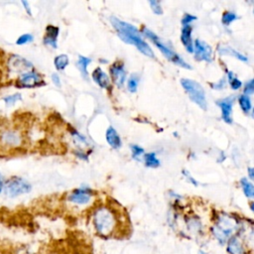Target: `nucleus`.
I'll return each mask as SVG.
<instances>
[{
    "label": "nucleus",
    "mask_w": 254,
    "mask_h": 254,
    "mask_svg": "<svg viewBox=\"0 0 254 254\" xmlns=\"http://www.w3.org/2000/svg\"><path fill=\"white\" fill-rule=\"evenodd\" d=\"M186 223H187L188 229L193 233H199L202 229V225L199 219H197L196 217H190L186 219Z\"/></svg>",
    "instance_id": "412c9836"
},
{
    "label": "nucleus",
    "mask_w": 254,
    "mask_h": 254,
    "mask_svg": "<svg viewBox=\"0 0 254 254\" xmlns=\"http://www.w3.org/2000/svg\"><path fill=\"white\" fill-rule=\"evenodd\" d=\"M196 19V17L195 16H193V15H190V14H185V16L183 17V19H182V24H183V26H185V25H190L192 21H194Z\"/></svg>",
    "instance_id": "f704fd0d"
},
{
    "label": "nucleus",
    "mask_w": 254,
    "mask_h": 254,
    "mask_svg": "<svg viewBox=\"0 0 254 254\" xmlns=\"http://www.w3.org/2000/svg\"><path fill=\"white\" fill-rule=\"evenodd\" d=\"M91 62V60L89 58H86V57H83L81 55L78 56V59H77V62H76V66L77 68L79 69L81 75L83 78H87L88 76V72H87V66L89 64V63Z\"/></svg>",
    "instance_id": "aec40b11"
},
{
    "label": "nucleus",
    "mask_w": 254,
    "mask_h": 254,
    "mask_svg": "<svg viewBox=\"0 0 254 254\" xmlns=\"http://www.w3.org/2000/svg\"><path fill=\"white\" fill-rule=\"evenodd\" d=\"M227 76H228V81H229V84H230V87L234 90H237L241 87L242 85V82L236 77V75L231 71V70H228L227 71Z\"/></svg>",
    "instance_id": "a878e982"
},
{
    "label": "nucleus",
    "mask_w": 254,
    "mask_h": 254,
    "mask_svg": "<svg viewBox=\"0 0 254 254\" xmlns=\"http://www.w3.org/2000/svg\"><path fill=\"white\" fill-rule=\"evenodd\" d=\"M106 141L107 143L113 148V149H119L122 145L121 143V138L118 135L117 131L112 127L109 126L106 130Z\"/></svg>",
    "instance_id": "f3484780"
},
{
    "label": "nucleus",
    "mask_w": 254,
    "mask_h": 254,
    "mask_svg": "<svg viewBox=\"0 0 254 254\" xmlns=\"http://www.w3.org/2000/svg\"><path fill=\"white\" fill-rule=\"evenodd\" d=\"M240 185L241 188L243 190L244 194L248 197V198H252L254 196V187L252 185V183L246 179V178H242L240 180Z\"/></svg>",
    "instance_id": "4be33fe9"
},
{
    "label": "nucleus",
    "mask_w": 254,
    "mask_h": 254,
    "mask_svg": "<svg viewBox=\"0 0 254 254\" xmlns=\"http://www.w3.org/2000/svg\"><path fill=\"white\" fill-rule=\"evenodd\" d=\"M92 192L89 189H77L74 190L69 195L68 200L75 204H86L91 198Z\"/></svg>",
    "instance_id": "9b49d317"
},
{
    "label": "nucleus",
    "mask_w": 254,
    "mask_h": 254,
    "mask_svg": "<svg viewBox=\"0 0 254 254\" xmlns=\"http://www.w3.org/2000/svg\"><path fill=\"white\" fill-rule=\"evenodd\" d=\"M217 52H218L219 55H221V56H231V57H234L235 59L240 60V61H242V62H248V59L246 58V56H244L243 54H241V53L235 51L233 48H231V47H229V46H225V45L218 46Z\"/></svg>",
    "instance_id": "a211bd4d"
},
{
    "label": "nucleus",
    "mask_w": 254,
    "mask_h": 254,
    "mask_svg": "<svg viewBox=\"0 0 254 254\" xmlns=\"http://www.w3.org/2000/svg\"><path fill=\"white\" fill-rule=\"evenodd\" d=\"M75 154H76V156L78 157V158H80V159H82V160H87V156H86V154H84L83 152H81V151H76L75 152Z\"/></svg>",
    "instance_id": "58836bf2"
},
{
    "label": "nucleus",
    "mask_w": 254,
    "mask_h": 254,
    "mask_svg": "<svg viewBox=\"0 0 254 254\" xmlns=\"http://www.w3.org/2000/svg\"><path fill=\"white\" fill-rule=\"evenodd\" d=\"M254 92V80L250 79L245 83V87H244V94L249 96L252 95Z\"/></svg>",
    "instance_id": "473e14b6"
},
{
    "label": "nucleus",
    "mask_w": 254,
    "mask_h": 254,
    "mask_svg": "<svg viewBox=\"0 0 254 254\" xmlns=\"http://www.w3.org/2000/svg\"><path fill=\"white\" fill-rule=\"evenodd\" d=\"M138 83H139V76L135 73H133L128 81H127V88L130 92H136L137 87H138Z\"/></svg>",
    "instance_id": "bb28decb"
},
{
    "label": "nucleus",
    "mask_w": 254,
    "mask_h": 254,
    "mask_svg": "<svg viewBox=\"0 0 254 254\" xmlns=\"http://www.w3.org/2000/svg\"><path fill=\"white\" fill-rule=\"evenodd\" d=\"M193 53L196 61H204L210 63L212 61V49L205 42L196 39L193 42Z\"/></svg>",
    "instance_id": "1a4fd4ad"
},
{
    "label": "nucleus",
    "mask_w": 254,
    "mask_h": 254,
    "mask_svg": "<svg viewBox=\"0 0 254 254\" xmlns=\"http://www.w3.org/2000/svg\"><path fill=\"white\" fill-rule=\"evenodd\" d=\"M142 33L147 37V38H149L156 46H157V48L162 52V54L170 61V62H172L173 64H178V65H180V66H182V67H185V68H191V66L179 55V54H177L176 52H174L171 48H169L165 43H163L162 42V40L153 32V31H151V30H149L148 28H146V27H144L143 29H142Z\"/></svg>",
    "instance_id": "20e7f679"
},
{
    "label": "nucleus",
    "mask_w": 254,
    "mask_h": 254,
    "mask_svg": "<svg viewBox=\"0 0 254 254\" xmlns=\"http://www.w3.org/2000/svg\"><path fill=\"white\" fill-rule=\"evenodd\" d=\"M21 3H22V5L24 6L25 11L27 12V14H28L29 16H32V11H31V8H30V4H29V2H28V1H21Z\"/></svg>",
    "instance_id": "4c0bfd02"
},
{
    "label": "nucleus",
    "mask_w": 254,
    "mask_h": 254,
    "mask_svg": "<svg viewBox=\"0 0 254 254\" xmlns=\"http://www.w3.org/2000/svg\"><path fill=\"white\" fill-rule=\"evenodd\" d=\"M181 84L186 90V92L188 93L190 99L193 101L196 105H198L201 109L205 110L207 107V104L205 99V92L201 84L190 78H182Z\"/></svg>",
    "instance_id": "39448f33"
},
{
    "label": "nucleus",
    "mask_w": 254,
    "mask_h": 254,
    "mask_svg": "<svg viewBox=\"0 0 254 254\" xmlns=\"http://www.w3.org/2000/svg\"><path fill=\"white\" fill-rule=\"evenodd\" d=\"M144 163L148 168H157L160 166V161L154 152L144 154Z\"/></svg>",
    "instance_id": "5701e85b"
},
{
    "label": "nucleus",
    "mask_w": 254,
    "mask_h": 254,
    "mask_svg": "<svg viewBox=\"0 0 254 254\" xmlns=\"http://www.w3.org/2000/svg\"><path fill=\"white\" fill-rule=\"evenodd\" d=\"M1 141H2L4 144H6V145H9V146H16V145H19V144H20L21 138H20V135H19L17 132L8 130V131H5L4 133H2V135H1Z\"/></svg>",
    "instance_id": "6ab92c4d"
},
{
    "label": "nucleus",
    "mask_w": 254,
    "mask_h": 254,
    "mask_svg": "<svg viewBox=\"0 0 254 254\" xmlns=\"http://www.w3.org/2000/svg\"><path fill=\"white\" fill-rule=\"evenodd\" d=\"M110 22H111L112 27L115 29L118 36L121 38V40L123 42H125L127 44L134 45L145 56L152 58V59L155 58L153 50L143 40L139 30L135 26L131 25L130 23L124 22L114 16L110 17Z\"/></svg>",
    "instance_id": "f257e3e1"
},
{
    "label": "nucleus",
    "mask_w": 254,
    "mask_h": 254,
    "mask_svg": "<svg viewBox=\"0 0 254 254\" xmlns=\"http://www.w3.org/2000/svg\"><path fill=\"white\" fill-rule=\"evenodd\" d=\"M224 86V79H220L217 84H213V88H221Z\"/></svg>",
    "instance_id": "a19ab883"
},
{
    "label": "nucleus",
    "mask_w": 254,
    "mask_h": 254,
    "mask_svg": "<svg viewBox=\"0 0 254 254\" xmlns=\"http://www.w3.org/2000/svg\"><path fill=\"white\" fill-rule=\"evenodd\" d=\"M233 100L234 97H226L223 99H219L216 101V104L220 107L221 109V117L222 119L226 122L231 124L232 123V117H231V113H232V105H233Z\"/></svg>",
    "instance_id": "f8f14e48"
},
{
    "label": "nucleus",
    "mask_w": 254,
    "mask_h": 254,
    "mask_svg": "<svg viewBox=\"0 0 254 254\" xmlns=\"http://www.w3.org/2000/svg\"><path fill=\"white\" fill-rule=\"evenodd\" d=\"M197 254H209V253H207L206 251H204V250H202V249H200L198 252H197Z\"/></svg>",
    "instance_id": "37998d69"
},
{
    "label": "nucleus",
    "mask_w": 254,
    "mask_h": 254,
    "mask_svg": "<svg viewBox=\"0 0 254 254\" xmlns=\"http://www.w3.org/2000/svg\"><path fill=\"white\" fill-rule=\"evenodd\" d=\"M54 64L58 70H64L68 64V58L66 55H59L55 58Z\"/></svg>",
    "instance_id": "b1692460"
},
{
    "label": "nucleus",
    "mask_w": 254,
    "mask_h": 254,
    "mask_svg": "<svg viewBox=\"0 0 254 254\" xmlns=\"http://www.w3.org/2000/svg\"><path fill=\"white\" fill-rule=\"evenodd\" d=\"M52 80H53V82L56 86L61 87V79H60V76L57 73L52 74Z\"/></svg>",
    "instance_id": "e433bc0d"
},
{
    "label": "nucleus",
    "mask_w": 254,
    "mask_h": 254,
    "mask_svg": "<svg viewBox=\"0 0 254 254\" xmlns=\"http://www.w3.org/2000/svg\"><path fill=\"white\" fill-rule=\"evenodd\" d=\"M71 135H72V137L74 138V141L77 143V144H83V145H87L88 143H87V141H86V139L81 135V134H79L77 131H75V130H72V133H71Z\"/></svg>",
    "instance_id": "72a5a7b5"
},
{
    "label": "nucleus",
    "mask_w": 254,
    "mask_h": 254,
    "mask_svg": "<svg viewBox=\"0 0 254 254\" xmlns=\"http://www.w3.org/2000/svg\"><path fill=\"white\" fill-rule=\"evenodd\" d=\"M181 41L189 53H193V43L191 40V26L185 25L182 28Z\"/></svg>",
    "instance_id": "2eb2a0df"
},
{
    "label": "nucleus",
    "mask_w": 254,
    "mask_h": 254,
    "mask_svg": "<svg viewBox=\"0 0 254 254\" xmlns=\"http://www.w3.org/2000/svg\"><path fill=\"white\" fill-rule=\"evenodd\" d=\"M92 78L102 88H108L110 86V79L108 75L100 67H96L93 70Z\"/></svg>",
    "instance_id": "dca6fc26"
},
{
    "label": "nucleus",
    "mask_w": 254,
    "mask_h": 254,
    "mask_svg": "<svg viewBox=\"0 0 254 254\" xmlns=\"http://www.w3.org/2000/svg\"><path fill=\"white\" fill-rule=\"evenodd\" d=\"M4 184H5L4 178H3L2 174L0 173V193L3 191V189H4Z\"/></svg>",
    "instance_id": "ea45409f"
},
{
    "label": "nucleus",
    "mask_w": 254,
    "mask_h": 254,
    "mask_svg": "<svg viewBox=\"0 0 254 254\" xmlns=\"http://www.w3.org/2000/svg\"><path fill=\"white\" fill-rule=\"evenodd\" d=\"M237 18H238V16H237L235 13L230 12V11H225V12L222 14L221 21H222V24H224L225 26H228V25H230L233 21H235Z\"/></svg>",
    "instance_id": "cd10ccee"
},
{
    "label": "nucleus",
    "mask_w": 254,
    "mask_h": 254,
    "mask_svg": "<svg viewBox=\"0 0 254 254\" xmlns=\"http://www.w3.org/2000/svg\"><path fill=\"white\" fill-rule=\"evenodd\" d=\"M131 153H132V157L135 160H139L140 157L144 154V149L141 148L138 145H132L131 146Z\"/></svg>",
    "instance_id": "7c9ffc66"
},
{
    "label": "nucleus",
    "mask_w": 254,
    "mask_h": 254,
    "mask_svg": "<svg viewBox=\"0 0 254 254\" xmlns=\"http://www.w3.org/2000/svg\"><path fill=\"white\" fill-rule=\"evenodd\" d=\"M226 249L229 254H248L240 236L233 235L226 242Z\"/></svg>",
    "instance_id": "ddd939ff"
},
{
    "label": "nucleus",
    "mask_w": 254,
    "mask_h": 254,
    "mask_svg": "<svg viewBox=\"0 0 254 254\" xmlns=\"http://www.w3.org/2000/svg\"><path fill=\"white\" fill-rule=\"evenodd\" d=\"M110 75L113 82L118 87H122L126 80V70H125L124 64L121 62L114 63L110 66Z\"/></svg>",
    "instance_id": "9d476101"
},
{
    "label": "nucleus",
    "mask_w": 254,
    "mask_h": 254,
    "mask_svg": "<svg viewBox=\"0 0 254 254\" xmlns=\"http://www.w3.org/2000/svg\"><path fill=\"white\" fill-rule=\"evenodd\" d=\"M33 40H34L33 35L27 33V34L21 35V36L16 40V44H17L18 46H22V45H26V44H28V43H31Z\"/></svg>",
    "instance_id": "c756f323"
},
{
    "label": "nucleus",
    "mask_w": 254,
    "mask_h": 254,
    "mask_svg": "<svg viewBox=\"0 0 254 254\" xmlns=\"http://www.w3.org/2000/svg\"><path fill=\"white\" fill-rule=\"evenodd\" d=\"M58 36H59V28L53 25H49L46 28V34L43 42L46 46H50L53 49H56L58 47V44H57Z\"/></svg>",
    "instance_id": "4468645a"
},
{
    "label": "nucleus",
    "mask_w": 254,
    "mask_h": 254,
    "mask_svg": "<svg viewBox=\"0 0 254 254\" xmlns=\"http://www.w3.org/2000/svg\"><path fill=\"white\" fill-rule=\"evenodd\" d=\"M149 4H150V6H151L152 11H153L155 14H157V15L163 14V9H162L161 3H160L159 1L151 0V1H149Z\"/></svg>",
    "instance_id": "2f4dec72"
},
{
    "label": "nucleus",
    "mask_w": 254,
    "mask_h": 254,
    "mask_svg": "<svg viewBox=\"0 0 254 254\" xmlns=\"http://www.w3.org/2000/svg\"><path fill=\"white\" fill-rule=\"evenodd\" d=\"M32 190L31 184L26 181L25 179L18 177V176H13L9 178L5 184H4V192L8 197H16L25 193L30 192Z\"/></svg>",
    "instance_id": "423d86ee"
},
{
    "label": "nucleus",
    "mask_w": 254,
    "mask_h": 254,
    "mask_svg": "<svg viewBox=\"0 0 254 254\" xmlns=\"http://www.w3.org/2000/svg\"><path fill=\"white\" fill-rule=\"evenodd\" d=\"M182 173H183V175L187 178V180H188L190 183H191V184H192V185H194V186H197V185H198V184H197V182H196V181L191 177V175H190L187 170H183V171H182Z\"/></svg>",
    "instance_id": "c9c22d12"
},
{
    "label": "nucleus",
    "mask_w": 254,
    "mask_h": 254,
    "mask_svg": "<svg viewBox=\"0 0 254 254\" xmlns=\"http://www.w3.org/2000/svg\"><path fill=\"white\" fill-rule=\"evenodd\" d=\"M21 99H22V96H21L20 93H14V94H10V95H7V96L3 97V101L7 105L15 104L17 101H20Z\"/></svg>",
    "instance_id": "c85d7f7f"
},
{
    "label": "nucleus",
    "mask_w": 254,
    "mask_h": 254,
    "mask_svg": "<svg viewBox=\"0 0 254 254\" xmlns=\"http://www.w3.org/2000/svg\"><path fill=\"white\" fill-rule=\"evenodd\" d=\"M92 222L96 233L100 236H111L117 228V217L115 212L108 206L98 207L92 217Z\"/></svg>",
    "instance_id": "f03ea898"
},
{
    "label": "nucleus",
    "mask_w": 254,
    "mask_h": 254,
    "mask_svg": "<svg viewBox=\"0 0 254 254\" xmlns=\"http://www.w3.org/2000/svg\"><path fill=\"white\" fill-rule=\"evenodd\" d=\"M7 69L13 73L22 74L24 72L33 70L34 66L31 62L18 55H11L7 61Z\"/></svg>",
    "instance_id": "0eeeda50"
},
{
    "label": "nucleus",
    "mask_w": 254,
    "mask_h": 254,
    "mask_svg": "<svg viewBox=\"0 0 254 254\" xmlns=\"http://www.w3.org/2000/svg\"><path fill=\"white\" fill-rule=\"evenodd\" d=\"M45 84L42 76L36 70H30L19 75L15 82L18 88H33Z\"/></svg>",
    "instance_id": "6e6552de"
},
{
    "label": "nucleus",
    "mask_w": 254,
    "mask_h": 254,
    "mask_svg": "<svg viewBox=\"0 0 254 254\" xmlns=\"http://www.w3.org/2000/svg\"><path fill=\"white\" fill-rule=\"evenodd\" d=\"M238 102H239V105L244 113H248L251 110V100H250L249 96H247L245 94L239 95Z\"/></svg>",
    "instance_id": "393cba45"
},
{
    "label": "nucleus",
    "mask_w": 254,
    "mask_h": 254,
    "mask_svg": "<svg viewBox=\"0 0 254 254\" xmlns=\"http://www.w3.org/2000/svg\"><path fill=\"white\" fill-rule=\"evenodd\" d=\"M241 227L242 226L236 218L223 213L217 217L215 223L211 227V233L220 245H224L231 236L236 235L239 232Z\"/></svg>",
    "instance_id": "7ed1b4c3"
},
{
    "label": "nucleus",
    "mask_w": 254,
    "mask_h": 254,
    "mask_svg": "<svg viewBox=\"0 0 254 254\" xmlns=\"http://www.w3.org/2000/svg\"><path fill=\"white\" fill-rule=\"evenodd\" d=\"M248 174H249V178L251 179V180H253V178H254V170H253V168H248Z\"/></svg>",
    "instance_id": "79ce46f5"
}]
</instances>
